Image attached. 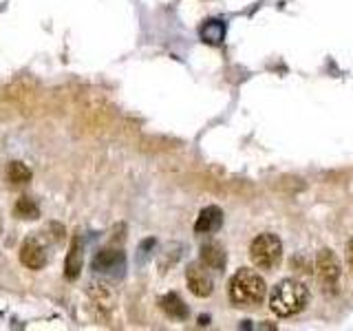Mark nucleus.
<instances>
[{
    "instance_id": "1",
    "label": "nucleus",
    "mask_w": 353,
    "mask_h": 331,
    "mask_svg": "<svg viewBox=\"0 0 353 331\" xmlns=\"http://www.w3.org/2000/svg\"><path fill=\"white\" fill-rule=\"evenodd\" d=\"M309 290L307 285L294 279H285L274 287L270 294V309L281 318H290L301 314L307 307Z\"/></svg>"
},
{
    "instance_id": "2",
    "label": "nucleus",
    "mask_w": 353,
    "mask_h": 331,
    "mask_svg": "<svg viewBox=\"0 0 353 331\" xmlns=\"http://www.w3.org/2000/svg\"><path fill=\"white\" fill-rule=\"evenodd\" d=\"M228 294H230L232 305L250 309V307H256L263 303L265 294H268V285H265V281L259 276V272L239 270L230 279Z\"/></svg>"
},
{
    "instance_id": "3",
    "label": "nucleus",
    "mask_w": 353,
    "mask_h": 331,
    "mask_svg": "<svg viewBox=\"0 0 353 331\" xmlns=\"http://www.w3.org/2000/svg\"><path fill=\"white\" fill-rule=\"evenodd\" d=\"M250 259L259 270H274L283 259V243L276 234H259L250 245Z\"/></svg>"
},
{
    "instance_id": "4",
    "label": "nucleus",
    "mask_w": 353,
    "mask_h": 331,
    "mask_svg": "<svg viewBox=\"0 0 353 331\" xmlns=\"http://www.w3.org/2000/svg\"><path fill=\"white\" fill-rule=\"evenodd\" d=\"M316 276L320 285L325 287V292H336L338 281L342 276L340 261L331 250H320L316 257Z\"/></svg>"
},
{
    "instance_id": "5",
    "label": "nucleus",
    "mask_w": 353,
    "mask_h": 331,
    "mask_svg": "<svg viewBox=\"0 0 353 331\" xmlns=\"http://www.w3.org/2000/svg\"><path fill=\"white\" fill-rule=\"evenodd\" d=\"M20 263L25 265L27 270H44L49 263V250L44 245V241L38 237H29L20 248Z\"/></svg>"
},
{
    "instance_id": "6",
    "label": "nucleus",
    "mask_w": 353,
    "mask_h": 331,
    "mask_svg": "<svg viewBox=\"0 0 353 331\" xmlns=\"http://www.w3.org/2000/svg\"><path fill=\"white\" fill-rule=\"evenodd\" d=\"M185 283L190 287V292L199 298H205L212 294L214 290V281H212V274H210V268L203 263H192L188 265V272H185Z\"/></svg>"
},
{
    "instance_id": "7",
    "label": "nucleus",
    "mask_w": 353,
    "mask_h": 331,
    "mask_svg": "<svg viewBox=\"0 0 353 331\" xmlns=\"http://www.w3.org/2000/svg\"><path fill=\"white\" fill-rule=\"evenodd\" d=\"M126 265V257L124 252L119 250H99L93 259V270L97 274H121Z\"/></svg>"
},
{
    "instance_id": "8",
    "label": "nucleus",
    "mask_w": 353,
    "mask_h": 331,
    "mask_svg": "<svg viewBox=\"0 0 353 331\" xmlns=\"http://www.w3.org/2000/svg\"><path fill=\"white\" fill-rule=\"evenodd\" d=\"M221 225H223V212L216 205H208L199 212V219L194 223V232L196 234H212Z\"/></svg>"
},
{
    "instance_id": "9",
    "label": "nucleus",
    "mask_w": 353,
    "mask_h": 331,
    "mask_svg": "<svg viewBox=\"0 0 353 331\" xmlns=\"http://www.w3.org/2000/svg\"><path fill=\"white\" fill-rule=\"evenodd\" d=\"M82 261H84V245L82 239H73L69 254H66V263H64V276L69 281H75L82 272Z\"/></svg>"
},
{
    "instance_id": "10",
    "label": "nucleus",
    "mask_w": 353,
    "mask_h": 331,
    "mask_svg": "<svg viewBox=\"0 0 353 331\" xmlns=\"http://www.w3.org/2000/svg\"><path fill=\"white\" fill-rule=\"evenodd\" d=\"M201 263L208 265L210 270L221 272L225 268V250L219 243H205L201 248Z\"/></svg>"
},
{
    "instance_id": "11",
    "label": "nucleus",
    "mask_w": 353,
    "mask_h": 331,
    "mask_svg": "<svg viewBox=\"0 0 353 331\" xmlns=\"http://www.w3.org/2000/svg\"><path fill=\"white\" fill-rule=\"evenodd\" d=\"M159 305H161V309L165 314H168L170 318H174V320H183L185 316H188V307H185V303L181 301V296L179 294H165L161 301H159Z\"/></svg>"
},
{
    "instance_id": "12",
    "label": "nucleus",
    "mask_w": 353,
    "mask_h": 331,
    "mask_svg": "<svg viewBox=\"0 0 353 331\" xmlns=\"http://www.w3.org/2000/svg\"><path fill=\"white\" fill-rule=\"evenodd\" d=\"M201 38L208 44H221L225 38V25L221 20H208L201 27Z\"/></svg>"
},
{
    "instance_id": "13",
    "label": "nucleus",
    "mask_w": 353,
    "mask_h": 331,
    "mask_svg": "<svg viewBox=\"0 0 353 331\" xmlns=\"http://www.w3.org/2000/svg\"><path fill=\"white\" fill-rule=\"evenodd\" d=\"M14 212H16L18 219H38L40 208H38L36 201H33V199H29V197H20Z\"/></svg>"
},
{
    "instance_id": "14",
    "label": "nucleus",
    "mask_w": 353,
    "mask_h": 331,
    "mask_svg": "<svg viewBox=\"0 0 353 331\" xmlns=\"http://www.w3.org/2000/svg\"><path fill=\"white\" fill-rule=\"evenodd\" d=\"M9 181L11 183H27L31 179V170H29V166L27 163H22V161H14L9 166Z\"/></svg>"
},
{
    "instance_id": "15",
    "label": "nucleus",
    "mask_w": 353,
    "mask_h": 331,
    "mask_svg": "<svg viewBox=\"0 0 353 331\" xmlns=\"http://www.w3.org/2000/svg\"><path fill=\"white\" fill-rule=\"evenodd\" d=\"M347 263H349V270L353 274V239L349 241V245H347Z\"/></svg>"
}]
</instances>
